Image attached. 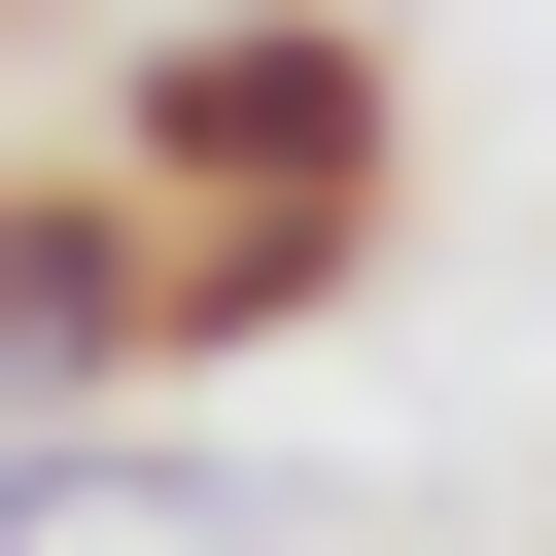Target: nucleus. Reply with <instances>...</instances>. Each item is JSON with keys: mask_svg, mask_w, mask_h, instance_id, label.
<instances>
[{"mask_svg": "<svg viewBox=\"0 0 556 556\" xmlns=\"http://www.w3.org/2000/svg\"><path fill=\"white\" fill-rule=\"evenodd\" d=\"M104 174L174 208V382H243V348H313V313L382 278L417 70H382V0H174L139 104H104Z\"/></svg>", "mask_w": 556, "mask_h": 556, "instance_id": "nucleus-1", "label": "nucleus"}, {"mask_svg": "<svg viewBox=\"0 0 556 556\" xmlns=\"http://www.w3.org/2000/svg\"><path fill=\"white\" fill-rule=\"evenodd\" d=\"M104 382H174V208L104 139H35L0 174V417H104Z\"/></svg>", "mask_w": 556, "mask_h": 556, "instance_id": "nucleus-2", "label": "nucleus"}]
</instances>
